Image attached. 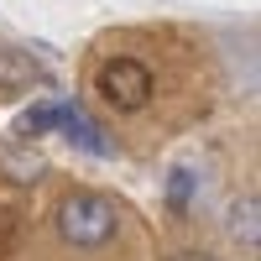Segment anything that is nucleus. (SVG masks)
<instances>
[{
	"instance_id": "f257e3e1",
	"label": "nucleus",
	"mask_w": 261,
	"mask_h": 261,
	"mask_svg": "<svg viewBox=\"0 0 261 261\" xmlns=\"http://www.w3.org/2000/svg\"><path fill=\"white\" fill-rule=\"evenodd\" d=\"M58 230L68 246H84L94 251L115 235V204L99 199V193H68V199L58 204Z\"/></svg>"
},
{
	"instance_id": "f03ea898",
	"label": "nucleus",
	"mask_w": 261,
	"mask_h": 261,
	"mask_svg": "<svg viewBox=\"0 0 261 261\" xmlns=\"http://www.w3.org/2000/svg\"><path fill=\"white\" fill-rule=\"evenodd\" d=\"M99 94H105V105H115L120 115L146 110V99H151V73H146V63H136V58H115V63H105V73H99Z\"/></svg>"
},
{
	"instance_id": "7ed1b4c3",
	"label": "nucleus",
	"mask_w": 261,
	"mask_h": 261,
	"mask_svg": "<svg viewBox=\"0 0 261 261\" xmlns=\"http://www.w3.org/2000/svg\"><path fill=\"white\" fill-rule=\"evenodd\" d=\"M47 68L37 58H27L21 47H0V89H42Z\"/></svg>"
},
{
	"instance_id": "20e7f679",
	"label": "nucleus",
	"mask_w": 261,
	"mask_h": 261,
	"mask_svg": "<svg viewBox=\"0 0 261 261\" xmlns=\"http://www.w3.org/2000/svg\"><path fill=\"white\" fill-rule=\"evenodd\" d=\"M63 125H68V136H73L79 146H89V151H110V141L99 136V125H94V120H84L79 110H68V115H63Z\"/></svg>"
},
{
	"instance_id": "39448f33",
	"label": "nucleus",
	"mask_w": 261,
	"mask_h": 261,
	"mask_svg": "<svg viewBox=\"0 0 261 261\" xmlns=\"http://www.w3.org/2000/svg\"><path fill=\"white\" fill-rule=\"evenodd\" d=\"M230 230L241 235L246 246H256V199H246V204H235V209H230Z\"/></svg>"
},
{
	"instance_id": "423d86ee",
	"label": "nucleus",
	"mask_w": 261,
	"mask_h": 261,
	"mask_svg": "<svg viewBox=\"0 0 261 261\" xmlns=\"http://www.w3.org/2000/svg\"><path fill=\"white\" fill-rule=\"evenodd\" d=\"M188 188H193V178L178 167V172H172V188H167V204H172V214H183V209H188Z\"/></svg>"
},
{
	"instance_id": "0eeeda50",
	"label": "nucleus",
	"mask_w": 261,
	"mask_h": 261,
	"mask_svg": "<svg viewBox=\"0 0 261 261\" xmlns=\"http://www.w3.org/2000/svg\"><path fill=\"white\" fill-rule=\"evenodd\" d=\"M172 261H214V256H199V251H183V256H172Z\"/></svg>"
}]
</instances>
